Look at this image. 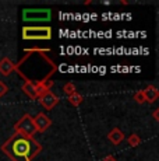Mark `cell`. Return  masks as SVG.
<instances>
[{
	"mask_svg": "<svg viewBox=\"0 0 159 161\" xmlns=\"http://www.w3.org/2000/svg\"><path fill=\"white\" fill-rule=\"evenodd\" d=\"M0 148L11 161H32L42 151V144L33 137L14 132Z\"/></svg>",
	"mask_w": 159,
	"mask_h": 161,
	"instance_id": "obj_1",
	"label": "cell"
},
{
	"mask_svg": "<svg viewBox=\"0 0 159 161\" xmlns=\"http://www.w3.org/2000/svg\"><path fill=\"white\" fill-rule=\"evenodd\" d=\"M23 39L25 41H49L52 39V28L48 25H27L23 28Z\"/></svg>",
	"mask_w": 159,
	"mask_h": 161,
	"instance_id": "obj_2",
	"label": "cell"
},
{
	"mask_svg": "<svg viewBox=\"0 0 159 161\" xmlns=\"http://www.w3.org/2000/svg\"><path fill=\"white\" fill-rule=\"evenodd\" d=\"M14 132L29 136V137H33V136L36 135V132H38L35 128V123H33V118L29 115V114L23 115L14 123Z\"/></svg>",
	"mask_w": 159,
	"mask_h": 161,
	"instance_id": "obj_3",
	"label": "cell"
},
{
	"mask_svg": "<svg viewBox=\"0 0 159 161\" xmlns=\"http://www.w3.org/2000/svg\"><path fill=\"white\" fill-rule=\"evenodd\" d=\"M52 18L50 8H25L23 10V20L27 23H38V21H49Z\"/></svg>",
	"mask_w": 159,
	"mask_h": 161,
	"instance_id": "obj_4",
	"label": "cell"
},
{
	"mask_svg": "<svg viewBox=\"0 0 159 161\" xmlns=\"http://www.w3.org/2000/svg\"><path fill=\"white\" fill-rule=\"evenodd\" d=\"M39 100V103H41V105L45 108V109H48V111H50V109H53L54 107H56L57 104H59V97H57L56 94H53V91H48L46 94H44V95H41V97L38 98Z\"/></svg>",
	"mask_w": 159,
	"mask_h": 161,
	"instance_id": "obj_5",
	"label": "cell"
},
{
	"mask_svg": "<svg viewBox=\"0 0 159 161\" xmlns=\"http://www.w3.org/2000/svg\"><path fill=\"white\" fill-rule=\"evenodd\" d=\"M33 123H35V128L38 132H45L48 128H50L52 119L45 114H38L33 118Z\"/></svg>",
	"mask_w": 159,
	"mask_h": 161,
	"instance_id": "obj_6",
	"label": "cell"
},
{
	"mask_svg": "<svg viewBox=\"0 0 159 161\" xmlns=\"http://www.w3.org/2000/svg\"><path fill=\"white\" fill-rule=\"evenodd\" d=\"M144 97H145V103L154 104L159 98V90L155 86H148L145 90H142Z\"/></svg>",
	"mask_w": 159,
	"mask_h": 161,
	"instance_id": "obj_7",
	"label": "cell"
},
{
	"mask_svg": "<svg viewBox=\"0 0 159 161\" xmlns=\"http://www.w3.org/2000/svg\"><path fill=\"white\" fill-rule=\"evenodd\" d=\"M14 69H16V63L11 62L8 58H3L0 60V73L3 76H8L10 73L14 72Z\"/></svg>",
	"mask_w": 159,
	"mask_h": 161,
	"instance_id": "obj_8",
	"label": "cell"
},
{
	"mask_svg": "<svg viewBox=\"0 0 159 161\" xmlns=\"http://www.w3.org/2000/svg\"><path fill=\"white\" fill-rule=\"evenodd\" d=\"M108 139H109V142H110L112 144L117 146V144H120L121 142L124 140V133L121 132L119 128H115V129H112V130L109 132Z\"/></svg>",
	"mask_w": 159,
	"mask_h": 161,
	"instance_id": "obj_9",
	"label": "cell"
},
{
	"mask_svg": "<svg viewBox=\"0 0 159 161\" xmlns=\"http://www.w3.org/2000/svg\"><path fill=\"white\" fill-rule=\"evenodd\" d=\"M52 86H53V80H48V81H41L35 84V91H36V98H39L41 95L46 94L48 91H50Z\"/></svg>",
	"mask_w": 159,
	"mask_h": 161,
	"instance_id": "obj_10",
	"label": "cell"
},
{
	"mask_svg": "<svg viewBox=\"0 0 159 161\" xmlns=\"http://www.w3.org/2000/svg\"><path fill=\"white\" fill-rule=\"evenodd\" d=\"M23 91L27 94L31 100H36V91H35V84L31 81H24L23 84Z\"/></svg>",
	"mask_w": 159,
	"mask_h": 161,
	"instance_id": "obj_11",
	"label": "cell"
},
{
	"mask_svg": "<svg viewBox=\"0 0 159 161\" xmlns=\"http://www.w3.org/2000/svg\"><path fill=\"white\" fill-rule=\"evenodd\" d=\"M67 101H69L70 105H73V107H78V105L82 104V101H84V97L75 91L74 94H71V95H69V97H67Z\"/></svg>",
	"mask_w": 159,
	"mask_h": 161,
	"instance_id": "obj_12",
	"label": "cell"
},
{
	"mask_svg": "<svg viewBox=\"0 0 159 161\" xmlns=\"http://www.w3.org/2000/svg\"><path fill=\"white\" fill-rule=\"evenodd\" d=\"M141 137H140L137 133H133V135H130L127 137V143H128V146H131V147H137V146H140L141 144Z\"/></svg>",
	"mask_w": 159,
	"mask_h": 161,
	"instance_id": "obj_13",
	"label": "cell"
},
{
	"mask_svg": "<svg viewBox=\"0 0 159 161\" xmlns=\"http://www.w3.org/2000/svg\"><path fill=\"white\" fill-rule=\"evenodd\" d=\"M63 91H64V94H67V97H69V95L75 92V86L73 84V83H67V84H64Z\"/></svg>",
	"mask_w": 159,
	"mask_h": 161,
	"instance_id": "obj_14",
	"label": "cell"
},
{
	"mask_svg": "<svg viewBox=\"0 0 159 161\" xmlns=\"http://www.w3.org/2000/svg\"><path fill=\"white\" fill-rule=\"evenodd\" d=\"M134 100H136V103H138V104H144V103H145V97H144L142 90H141V91H137V94L134 95Z\"/></svg>",
	"mask_w": 159,
	"mask_h": 161,
	"instance_id": "obj_15",
	"label": "cell"
},
{
	"mask_svg": "<svg viewBox=\"0 0 159 161\" xmlns=\"http://www.w3.org/2000/svg\"><path fill=\"white\" fill-rule=\"evenodd\" d=\"M8 92V87L6 83H3L2 80H0V97H3V95H6Z\"/></svg>",
	"mask_w": 159,
	"mask_h": 161,
	"instance_id": "obj_16",
	"label": "cell"
},
{
	"mask_svg": "<svg viewBox=\"0 0 159 161\" xmlns=\"http://www.w3.org/2000/svg\"><path fill=\"white\" fill-rule=\"evenodd\" d=\"M102 161H117V160L115 158V156H110V154H109V156L103 157V158H102Z\"/></svg>",
	"mask_w": 159,
	"mask_h": 161,
	"instance_id": "obj_17",
	"label": "cell"
},
{
	"mask_svg": "<svg viewBox=\"0 0 159 161\" xmlns=\"http://www.w3.org/2000/svg\"><path fill=\"white\" fill-rule=\"evenodd\" d=\"M152 116H154V119L158 122V120H159V109H155L154 114H152Z\"/></svg>",
	"mask_w": 159,
	"mask_h": 161,
	"instance_id": "obj_18",
	"label": "cell"
}]
</instances>
